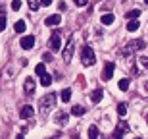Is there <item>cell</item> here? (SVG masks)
I'll list each match as a JSON object with an SVG mask.
<instances>
[{"instance_id": "cell-1", "label": "cell", "mask_w": 148, "mask_h": 139, "mask_svg": "<svg viewBox=\"0 0 148 139\" xmlns=\"http://www.w3.org/2000/svg\"><path fill=\"white\" fill-rule=\"evenodd\" d=\"M54 104H56V95L54 93H46L42 99L38 100V110H40V116L46 118L50 114V110L54 108Z\"/></svg>"}, {"instance_id": "cell-2", "label": "cell", "mask_w": 148, "mask_h": 139, "mask_svg": "<svg viewBox=\"0 0 148 139\" xmlns=\"http://www.w3.org/2000/svg\"><path fill=\"white\" fill-rule=\"evenodd\" d=\"M94 62H96V56H94V50L90 48L88 45H85L81 48V64L85 68H88V66H92Z\"/></svg>"}, {"instance_id": "cell-3", "label": "cell", "mask_w": 148, "mask_h": 139, "mask_svg": "<svg viewBox=\"0 0 148 139\" xmlns=\"http://www.w3.org/2000/svg\"><path fill=\"white\" fill-rule=\"evenodd\" d=\"M48 46H50V52H60V48H62V37H60L58 31L52 33V37H50V41H48Z\"/></svg>"}, {"instance_id": "cell-4", "label": "cell", "mask_w": 148, "mask_h": 139, "mask_svg": "<svg viewBox=\"0 0 148 139\" xmlns=\"http://www.w3.org/2000/svg\"><path fill=\"white\" fill-rule=\"evenodd\" d=\"M73 50H75V39H73V37H69L66 48H64V52H62V58H64V62H71Z\"/></svg>"}, {"instance_id": "cell-5", "label": "cell", "mask_w": 148, "mask_h": 139, "mask_svg": "<svg viewBox=\"0 0 148 139\" xmlns=\"http://www.w3.org/2000/svg\"><path fill=\"white\" fill-rule=\"evenodd\" d=\"M114 70H115L114 62H106L104 70H102V79H104V81H110L112 75H114Z\"/></svg>"}, {"instance_id": "cell-6", "label": "cell", "mask_w": 148, "mask_h": 139, "mask_svg": "<svg viewBox=\"0 0 148 139\" xmlns=\"http://www.w3.org/2000/svg\"><path fill=\"white\" fill-rule=\"evenodd\" d=\"M19 45H21L23 50H31L35 46V37H33V35H25V37H21Z\"/></svg>"}, {"instance_id": "cell-7", "label": "cell", "mask_w": 148, "mask_h": 139, "mask_svg": "<svg viewBox=\"0 0 148 139\" xmlns=\"http://www.w3.org/2000/svg\"><path fill=\"white\" fill-rule=\"evenodd\" d=\"M33 114H35V108L31 104L21 106V110H19V118H23V120H31V118H33Z\"/></svg>"}, {"instance_id": "cell-8", "label": "cell", "mask_w": 148, "mask_h": 139, "mask_svg": "<svg viewBox=\"0 0 148 139\" xmlns=\"http://www.w3.org/2000/svg\"><path fill=\"white\" fill-rule=\"evenodd\" d=\"M127 131H129V128H127V124H125V122H121L119 126H117V128L114 129V137H115V139H119V137H123V135H125Z\"/></svg>"}, {"instance_id": "cell-9", "label": "cell", "mask_w": 148, "mask_h": 139, "mask_svg": "<svg viewBox=\"0 0 148 139\" xmlns=\"http://www.w3.org/2000/svg\"><path fill=\"white\" fill-rule=\"evenodd\" d=\"M35 87H37V83H35V79H33V77H27V79H25V83H23V89H25V93H27V95L35 93Z\"/></svg>"}, {"instance_id": "cell-10", "label": "cell", "mask_w": 148, "mask_h": 139, "mask_svg": "<svg viewBox=\"0 0 148 139\" xmlns=\"http://www.w3.org/2000/svg\"><path fill=\"white\" fill-rule=\"evenodd\" d=\"M60 21H62V16H48L44 19V25H46V27H54V25H58Z\"/></svg>"}, {"instance_id": "cell-11", "label": "cell", "mask_w": 148, "mask_h": 139, "mask_svg": "<svg viewBox=\"0 0 148 139\" xmlns=\"http://www.w3.org/2000/svg\"><path fill=\"white\" fill-rule=\"evenodd\" d=\"M56 124H58V126H66L67 124V114L64 110H60L58 114H56Z\"/></svg>"}, {"instance_id": "cell-12", "label": "cell", "mask_w": 148, "mask_h": 139, "mask_svg": "<svg viewBox=\"0 0 148 139\" xmlns=\"http://www.w3.org/2000/svg\"><path fill=\"white\" fill-rule=\"evenodd\" d=\"M102 97H104V91L102 89H94L92 93H90V100H92V102H100Z\"/></svg>"}, {"instance_id": "cell-13", "label": "cell", "mask_w": 148, "mask_h": 139, "mask_svg": "<svg viewBox=\"0 0 148 139\" xmlns=\"http://www.w3.org/2000/svg\"><path fill=\"white\" fill-rule=\"evenodd\" d=\"M114 19H115L114 14H110V12H108V14H104V16L100 17V21L104 23V25H112V23H114Z\"/></svg>"}, {"instance_id": "cell-14", "label": "cell", "mask_w": 148, "mask_h": 139, "mask_svg": "<svg viewBox=\"0 0 148 139\" xmlns=\"http://www.w3.org/2000/svg\"><path fill=\"white\" fill-rule=\"evenodd\" d=\"M40 85H42V87H50V85H52V77H50L46 72L40 75Z\"/></svg>"}, {"instance_id": "cell-15", "label": "cell", "mask_w": 148, "mask_h": 139, "mask_svg": "<svg viewBox=\"0 0 148 139\" xmlns=\"http://www.w3.org/2000/svg\"><path fill=\"white\" fill-rule=\"evenodd\" d=\"M69 100H71V89L66 87V89L62 91V102H69Z\"/></svg>"}, {"instance_id": "cell-16", "label": "cell", "mask_w": 148, "mask_h": 139, "mask_svg": "<svg viewBox=\"0 0 148 139\" xmlns=\"http://www.w3.org/2000/svg\"><path fill=\"white\" fill-rule=\"evenodd\" d=\"M138 27H140V23H138V19H131V21L127 23V31H137Z\"/></svg>"}, {"instance_id": "cell-17", "label": "cell", "mask_w": 148, "mask_h": 139, "mask_svg": "<svg viewBox=\"0 0 148 139\" xmlns=\"http://www.w3.org/2000/svg\"><path fill=\"white\" fill-rule=\"evenodd\" d=\"M14 31H16V33H23V31H25V21H23V19H19V21L14 25Z\"/></svg>"}, {"instance_id": "cell-18", "label": "cell", "mask_w": 148, "mask_h": 139, "mask_svg": "<svg viewBox=\"0 0 148 139\" xmlns=\"http://www.w3.org/2000/svg\"><path fill=\"white\" fill-rule=\"evenodd\" d=\"M85 112H87V110H85L83 106H79V104H77V106H73V108H71V114H73V116H83Z\"/></svg>"}, {"instance_id": "cell-19", "label": "cell", "mask_w": 148, "mask_h": 139, "mask_svg": "<svg viewBox=\"0 0 148 139\" xmlns=\"http://www.w3.org/2000/svg\"><path fill=\"white\" fill-rule=\"evenodd\" d=\"M117 114H119L121 118L127 114V102H119V104H117Z\"/></svg>"}, {"instance_id": "cell-20", "label": "cell", "mask_w": 148, "mask_h": 139, "mask_svg": "<svg viewBox=\"0 0 148 139\" xmlns=\"http://www.w3.org/2000/svg\"><path fill=\"white\" fill-rule=\"evenodd\" d=\"M131 46H133L135 50H143V48H144V41H143V39L133 41V43H131Z\"/></svg>"}, {"instance_id": "cell-21", "label": "cell", "mask_w": 148, "mask_h": 139, "mask_svg": "<svg viewBox=\"0 0 148 139\" xmlns=\"http://www.w3.org/2000/svg\"><path fill=\"white\" fill-rule=\"evenodd\" d=\"M117 87H119L121 91H127V89H129V79H127V77L119 79V83H117Z\"/></svg>"}, {"instance_id": "cell-22", "label": "cell", "mask_w": 148, "mask_h": 139, "mask_svg": "<svg viewBox=\"0 0 148 139\" xmlns=\"http://www.w3.org/2000/svg\"><path fill=\"white\" fill-rule=\"evenodd\" d=\"M88 137L90 139L98 137V128H96V126H90V128H88Z\"/></svg>"}, {"instance_id": "cell-23", "label": "cell", "mask_w": 148, "mask_h": 139, "mask_svg": "<svg viewBox=\"0 0 148 139\" xmlns=\"http://www.w3.org/2000/svg\"><path fill=\"white\" fill-rule=\"evenodd\" d=\"M27 4H29V10L37 12V10H38V6H40V2H38V0H27Z\"/></svg>"}, {"instance_id": "cell-24", "label": "cell", "mask_w": 148, "mask_h": 139, "mask_svg": "<svg viewBox=\"0 0 148 139\" xmlns=\"http://www.w3.org/2000/svg\"><path fill=\"white\" fill-rule=\"evenodd\" d=\"M138 16H140V10H131V12H127V16L129 19H138Z\"/></svg>"}, {"instance_id": "cell-25", "label": "cell", "mask_w": 148, "mask_h": 139, "mask_svg": "<svg viewBox=\"0 0 148 139\" xmlns=\"http://www.w3.org/2000/svg\"><path fill=\"white\" fill-rule=\"evenodd\" d=\"M44 72H46V68H44V64H37V66H35V73H37V75H42Z\"/></svg>"}, {"instance_id": "cell-26", "label": "cell", "mask_w": 148, "mask_h": 139, "mask_svg": "<svg viewBox=\"0 0 148 139\" xmlns=\"http://www.w3.org/2000/svg\"><path fill=\"white\" fill-rule=\"evenodd\" d=\"M19 8H21V2H19V0H12V10L17 12Z\"/></svg>"}, {"instance_id": "cell-27", "label": "cell", "mask_w": 148, "mask_h": 139, "mask_svg": "<svg viewBox=\"0 0 148 139\" xmlns=\"http://www.w3.org/2000/svg\"><path fill=\"white\" fill-rule=\"evenodd\" d=\"M138 62L143 64V68H146V70H148V56H143V58H140Z\"/></svg>"}, {"instance_id": "cell-28", "label": "cell", "mask_w": 148, "mask_h": 139, "mask_svg": "<svg viewBox=\"0 0 148 139\" xmlns=\"http://www.w3.org/2000/svg\"><path fill=\"white\" fill-rule=\"evenodd\" d=\"M4 29H6V17L0 16V31H4Z\"/></svg>"}, {"instance_id": "cell-29", "label": "cell", "mask_w": 148, "mask_h": 139, "mask_svg": "<svg viewBox=\"0 0 148 139\" xmlns=\"http://www.w3.org/2000/svg\"><path fill=\"white\" fill-rule=\"evenodd\" d=\"M73 2H75V6H81V8H83V6H87L88 0H73Z\"/></svg>"}, {"instance_id": "cell-30", "label": "cell", "mask_w": 148, "mask_h": 139, "mask_svg": "<svg viewBox=\"0 0 148 139\" xmlns=\"http://www.w3.org/2000/svg\"><path fill=\"white\" fill-rule=\"evenodd\" d=\"M42 60H46V62H50L52 60V52H46V54L42 56Z\"/></svg>"}, {"instance_id": "cell-31", "label": "cell", "mask_w": 148, "mask_h": 139, "mask_svg": "<svg viewBox=\"0 0 148 139\" xmlns=\"http://www.w3.org/2000/svg\"><path fill=\"white\" fill-rule=\"evenodd\" d=\"M38 2H40L42 6H50V4H52V0H38Z\"/></svg>"}, {"instance_id": "cell-32", "label": "cell", "mask_w": 148, "mask_h": 139, "mask_svg": "<svg viewBox=\"0 0 148 139\" xmlns=\"http://www.w3.org/2000/svg\"><path fill=\"white\" fill-rule=\"evenodd\" d=\"M144 2H146V4H148V0H144Z\"/></svg>"}]
</instances>
